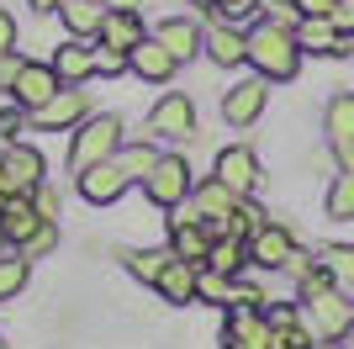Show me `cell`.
Here are the masks:
<instances>
[{
  "instance_id": "f546056e",
  "label": "cell",
  "mask_w": 354,
  "mask_h": 349,
  "mask_svg": "<svg viewBox=\"0 0 354 349\" xmlns=\"http://www.w3.org/2000/svg\"><path fill=\"white\" fill-rule=\"evenodd\" d=\"M317 260H323L328 276L339 280V291H354V244H323Z\"/></svg>"
},
{
  "instance_id": "8992f818",
  "label": "cell",
  "mask_w": 354,
  "mask_h": 349,
  "mask_svg": "<svg viewBox=\"0 0 354 349\" xmlns=\"http://www.w3.org/2000/svg\"><path fill=\"white\" fill-rule=\"evenodd\" d=\"M265 106H270V80L249 74V80L227 85V96H222V122H227V127H254V122L265 116Z\"/></svg>"
},
{
  "instance_id": "5bb4252c",
  "label": "cell",
  "mask_w": 354,
  "mask_h": 349,
  "mask_svg": "<svg viewBox=\"0 0 354 349\" xmlns=\"http://www.w3.org/2000/svg\"><path fill=\"white\" fill-rule=\"evenodd\" d=\"M291 254H296V233L286 222H265L249 238V265H259V270H286Z\"/></svg>"
},
{
  "instance_id": "7c38bea8",
  "label": "cell",
  "mask_w": 354,
  "mask_h": 349,
  "mask_svg": "<svg viewBox=\"0 0 354 349\" xmlns=\"http://www.w3.org/2000/svg\"><path fill=\"white\" fill-rule=\"evenodd\" d=\"M201 53H207L217 69H238V64H249V27H233V21H212L207 37H201Z\"/></svg>"
},
{
  "instance_id": "f5cc1de1",
  "label": "cell",
  "mask_w": 354,
  "mask_h": 349,
  "mask_svg": "<svg viewBox=\"0 0 354 349\" xmlns=\"http://www.w3.org/2000/svg\"><path fill=\"white\" fill-rule=\"evenodd\" d=\"M217 6H227V0H217Z\"/></svg>"
},
{
  "instance_id": "f6af8a7d",
  "label": "cell",
  "mask_w": 354,
  "mask_h": 349,
  "mask_svg": "<svg viewBox=\"0 0 354 349\" xmlns=\"http://www.w3.org/2000/svg\"><path fill=\"white\" fill-rule=\"evenodd\" d=\"M59 6H64V0H27V11H43V16H48V11H59Z\"/></svg>"
},
{
  "instance_id": "c3c4849f",
  "label": "cell",
  "mask_w": 354,
  "mask_h": 349,
  "mask_svg": "<svg viewBox=\"0 0 354 349\" xmlns=\"http://www.w3.org/2000/svg\"><path fill=\"white\" fill-rule=\"evenodd\" d=\"M317 349H354V344H317Z\"/></svg>"
},
{
  "instance_id": "8d00e7d4",
  "label": "cell",
  "mask_w": 354,
  "mask_h": 349,
  "mask_svg": "<svg viewBox=\"0 0 354 349\" xmlns=\"http://www.w3.org/2000/svg\"><path fill=\"white\" fill-rule=\"evenodd\" d=\"M312 270H317V254H307V249H296L291 260H286V276H291V280H301V276H312Z\"/></svg>"
},
{
  "instance_id": "7402d4cb",
  "label": "cell",
  "mask_w": 354,
  "mask_h": 349,
  "mask_svg": "<svg viewBox=\"0 0 354 349\" xmlns=\"http://www.w3.org/2000/svg\"><path fill=\"white\" fill-rule=\"evenodd\" d=\"M95 37H101V48H111V53H133L148 32H143V16L138 11H106V21H101Z\"/></svg>"
},
{
  "instance_id": "6da1fadb",
  "label": "cell",
  "mask_w": 354,
  "mask_h": 349,
  "mask_svg": "<svg viewBox=\"0 0 354 349\" xmlns=\"http://www.w3.org/2000/svg\"><path fill=\"white\" fill-rule=\"evenodd\" d=\"M249 69L270 85H286L301 69V48H296V32L286 21H254L249 27Z\"/></svg>"
},
{
  "instance_id": "7bdbcfd3",
  "label": "cell",
  "mask_w": 354,
  "mask_h": 349,
  "mask_svg": "<svg viewBox=\"0 0 354 349\" xmlns=\"http://www.w3.org/2000/svg\"><path fill=\"white\" fill-rule=\"evenodd\" d=\"M0 53H16V16L0 6Z\"/></svg>"
},
{
  "instance_id": "9c48e42d",
  "label": "cell",
  "mask_w": 354,
  "mask_h": 349,
  "mask_svg": "<svg viewBox=\"0 0 354 349\" xmlns=\"http://www.w3.org/2000/svg\"><path fill=\"white\" fill-rule=\"evenodd\" d=\"M212 174H217L222 186L233 190V196H254L259 190V159H254V148L249 143H233V148H222L217 154V164H212Z\"/></svg>"
},
{
  "instance_id": "9a60e30c",
  "label": "cell",
  "mask_w": 354,
  "mask_h": 349,
  "mask_svg": "<svg viewBox=\"0 0 354 349\" xmlns=\"http://www.w3.org/2000/svg\"><path fill=\"white\" fill-rule=\"evenodd\" d=\"M59 74H53V64H21V74H16V85H11V96H16V106H27V111H37V106H48L53 96H59Z\"/></svg>"
},
{
  "instance_id": "d6a6232c",
  "label": "cell",
  "mask_w": 354,
  "mask_h": 349,
  "mask_svg": "<svg viewBox=\"0 0 354 349\" xmlns=\"http://www.w3.org/2000/svg\"><path fill=\"white\" fill-rule=\"evenodd\" d=\"M153 164H159V154H153L148 143H122V148H117V170L127 174V180H148V174H153Z\"/></svg>"
},
{
  "instance_id": "603a6c76",
  "label": "cell",
  "mask_w": 354,
  "mask_h": 349,
  "mask_svg": "<svg viewBox=\"0 0 354 349\" xmlns=\"http://www.w3.org/2000/svg\"><path fill=\"white\" fill-rule=\"evenodd\" d=\"M53 74H59V85H80V80H90V74H95V48H90L85 37H69V43L53 53Z\"/></svg>"
},
{
  "instance_id": "d6986e66",
  "label": "cell",
  "mask_w": 354,
  "mask_h": 349,
  "mask_svg": "<svg viewBox=\"0 0 354 349\" xmlns=\"http://www.w3.org/2000/svg\"><path fill=\"white\" fill-rule=\"evenodd\" d=\"M127 69L138 74V80H148V85H164V80H175V58H169V48L159 43V37H143V43L127 53Z\"/></svg>"
},
{
  "instance_id": "f1b7e54d",
  "label": "cell",
  "mask_w": 354,
  "mask_h": 349,
  "mask_svg": "<svg viewBox=\"0 0 354 349\" xmlns=\"http://www.w3.org/2000/svg\"><path fill=\"white\" fill-rule=\"evenodd\" d=\"M27 280H32V260L21 254V249H6V254H0V302L21 296Z\"/></svg>"
},
{
  "instance_id": "ba28073f",
  "label": "cell",
  "mask_w": 354,
  "mask_h": 349,
  "mask_svg": "<svg viewBox=\"0 0 354 349\" xmlns=\"http://www.w3.org/2000/svg\"><path fill=\"white\" fill-rule=\"evenodd\" d=\"M85 116H90V96H85L80 85H64L48 106H37V111H32V127H43V132H74Z\"/></svg>"
},
{
  "instance_id": "30bf717a",
  "label": "cell",
  "mask_w": 354,
  "mask_h": 349,
  "mask_svg": "<svg viewBox=\"0 0 354 349\" xmlns=\"http://www.w3.org/2000/svg\"><path fill=\"white\" fill-rule=\"evenodd\" d=\"M296 48L301 53H317V58H339V53H354V37H344L328 16H301L296 21Z\"/></svg>"
},
{
  "instance_id": "f35d334b",
  "label": "cell",
  "mask_w": 354,
  "mask_h": 349,
  "mask_svg": "<svg viewBox=\"0 0 354 349\" xmlns=\"http://www.w3.org/2000/svg\"><path fill=\"white\" fill-rule=\"evenodd\" d=\"M254 11H259V0H227V6H222V21H233V27H238V21H249Z\"/></svg>"
},
{
  "instance_id": "8fae6325",
  "label": "cell",
  "mask_w": 354,
  "mask_h": 349,
  "mask_svg": "<svg viewBox=\"0 0 354 349\" xmlns=\"http://www.w3.org/2000/svg\"><path fill=\"white\" fill-rule=\"evenodd\" d=\"M191 202H196V217L212 228V238H222V233H227V217H233V206L243 202V196H233L217 174H207V180L191 190Z\"/></svg>"
},
{
  "instance_id": "e0dca14e",
  "label": "cell",
  "mask_w": 354,
  "mask_h": 349,
  "mask_svg": "<svg viewBox=\"0 0 354 349\" xmlns=\"http://www.w3.org/2000/svg\"><path fill=\"white\" fill-rule=\"evenodd\" d=\"M169 254L191 265H207L212 254V228L201 217H169Z\"/></svg>"
},
{
  "instance_id": "52a82bcc",
  "label": "cell",
  "mask_w": 354,
  "mask_h": 349,
  "mask_svg": "<svg viewBox=\"0 0 354 349\" xmlns=\"http://www.w3.org/2000/svg\"><path fill=\"white\" fill-rule=\"evenodd\" d=\"M323 132H328V148H333L339 170H354V96L349 90H339L323 106Z\"/></svg>"
},
{
  "instance_id": "b9f144b4",
  "label": "cell",
  "mask_w": 354,
  "mask_h": 349,
  "mask_svg": "<svg viewBox=\"0 0 354 349\" xmlns=\"http://www.w3.org/2000/svg\"><path fill=\"white\" fill-rule=\"evenodd\" d=\"M122 69H127V53H111V48L95 53V74H122Z\"/></svg>"
},
{
  "instance_id": "5b68a950",
  "label": "cell",
  "mask_w": 354,
  "mask_h": 349,
  "mask_svg": "<svg viewBox=\"0 0 354 349\" xmlns=\"http://www.w3.org/2000/svg\"><path fill=\"white\" fill-rule=\"evenodd\" d=\"M148 132H153V138H169V143L196 138V101L185 90H169V96L153 101V111H148Z\"/></svg>"
},
{
  "instance_id": "277c9868",
  "label": "cell",
  "mask_w": 354,
  "mask_h": 349,
  "mask_svg": "<svg viewBox=\"0 0 354 349\" xmlns=\"http://www.w3.org/2000/svg\"><path fill=\"white\" fill-rule=\"evenodd\" d=\"M307 307V328L317 334V344H344V339L354 334V302L344 296L339 286H328L323 296H312Z\"/></svg>"
},
{
  "instance_id": "3957f363",
  "label": "cell",
  "mask_w": 354,
  "mask_h": 349,
  "mask_svg": "<svg viewBox=\"0 0 354 349\" xmlns=\"http://www.w3.org/2000/svg\"><path fill=\"white\" fill-rule=\"evenodd\" d=\"M191 190H196V174H191V164L180 159V154H159L153 174L143 180V196L153 206H164V212H180V206L191 202Z\"/></svg>"
},
{
  "instance_id": "ffe728a7",
  "label": "cell",
  "mask_w": 354,
  "mask_h": 349,
  "mask_svg": "<svg viewBox=\"0 0 354 349\" xmlns=\"http://www.w3.org/2000/svg\"><path fill=\"white\" fill-rule=\"evenodd\" d=\"M127 186H133V180L117 170V159H106V164H95V170L80 174V196H85L90 206H111Z\"/></svg>"
},
{
  "instance_id": "484cf974",
  "label": "cell",
  "mask_w": 354,
  "mask_h": 349,
  "mask_svg": "<svg viewBox=\"0 0 354 349\" xmlns=\"http://www.w3.org/2000/svg\"><path fill=\"white\" fill-rule=\"evenodd\" d=\"M64 27H69V37H95L106 21V6H95V0H64L59 6Z\"/></svg>"
},
{
  "instance_id": "2e32d148",
  "label": "cell",
  "mask_w": 354,
  "mask_h": 349,
  "mask_svg": "<svg viewBox=\"0 0 354 349\" xmlns=\"http://www.w3.org/2000/svg\"><path fill=\"white\" fill-rule=\"evenodd\" d=\"M0 164H6V180H11V196H32L43 186V154L27 143H6L0 148Z\"/></svg>"
},
{
  "instance_id": "4dcf8cb0",
  "label": "cell",
  "mask_w": 354,
  "mask_h": 349,
  "mask_svg": "<svg viewBox=\"0 0 354 349\" xmlns=\"http://www.w3.org/2000/svg\"><path fill=\"white\" fill-rule=\"evenodd\" d=\"M233 280L238 276H222V270H196V302H217V307H233Z\"/></svg>"
},
{
  "instance_id": "ee69618b",
  "label": "cell",
  "mask_w": 354,
  "mask_h": 349,
  "mask_svg": "<svg viewBox=\"0 0 354 349\" xmlns=\"http://www.w3.org/2000/svg\"><path fill=\"white\" fill-rule=\"evenodd\" d=\"M333 6H339V0H296V11H301V16H328Z\"/></svg>"
},
{
  "instance_id": "7a4b0ae2",
  "label": "cell",
  "mask_w": 354,
  "mask_h": 349,
  "mask_svg": "<svg viewBox=\"0 0 354 349\" xmlns=\"http://www.w3.org/2000/svg\"><path fill=\"white\" fill-rule=\"evenodd\" d=\"M117 148H122V116L117 111L85 116V122L74 127V138H69V170L85 174V170H95V164L117 159Z\"/></svg>"
},
{
  "instance_id": "ab89813d",
  "label": "cell",
  "mask_w": 354,
  "mask_h": 349,
  "mask_svg": "<svg viewBox=\"0 0 354 349\" xmlns=\"http://www.w3.org/2000/svg\"><path fill=\"white\" fill-rule=\"evenodd\" d=\"M32 206H37V217H43V222H53V212H59V196H53L48 186H37V190H32Z\"/></svg>"
},
{
  "instance_id": "7dc6e473",
  "label": "cell",
  "mask_w": 354,
  "mask_h": 349,
  "mask_svg": "<svg viewBox=\"0 0 354 349\" xmlns=\"http://www.w3.org/2000/svg\"><path fill=\"white\" fill-rule=\"evenodd\" d=\"M6 196H11V180H6V164H0V202H6Z\"/></svg>"
},
{
  "instance_id": "cb8c5ba5",
  "label": "cell",
  "mask_w": 354,
  "mask_h": 349,
  "mask_svg": "<svg viewBox=\"0 0 354 349\" xmlns=\"http://www.w3.org/2000/svg\"><path fill=\"white\" fill-rule=\"evenodd\" d=\"M196 270H201V265H191V260H175V254H169V265H164V276H159V296L169 307H185V302H196Z\"/></svg>"
},
{
  "instance_id": "74e56055",
  "label": "cell",
  "mask_w": 354,
  "mask_h": 349,
  "mask_svg": "<svg viewBox=\"0 0 354 349\" xmlns=\"http://www.w3.org/2000/svg\"><path fill=\"white\" fill-rule=\"evenodd\" d=\"M328 21H333V27H339L344 37H354V0H339V6L328 11Z\"/></svg>"
},
{
  "instance_id": "f907efd6",
  "label": "cell",
  "mask_w": 354,
  "mask_h": 349,
  "mask_svg": "<svg viewBox=\"0 0 354 349\" xmlns=\"http://www.w3.org/2000/svg\"><path fill=\"white\" fill-rule=\"evenodd\" d=\"M95 6H106V0H95Z\"/></svg>"
},
{
  "instance_id": "4fadbf2b",
  "label": "cell",
  "mask_w": 354,
  "mask_h": 349,
  "mask_svg": "<svg viewBox=\"0 0 354 349\" xmlns=\"http://www.w3.org/2000/svg\"><path fill=\"white\" fill-rule=\"evenodd\" d=\"M222 349H270V318L259 307H227Z\"/></svg>"
},
{
  "instance_id": "e575fe53",
  "label": "cell",
  "mask_w": 354,
  "mask_h": 349,
  "mask_svg": "<svg viewBox=\"0 0 354 349\" xmlns=\"http://www.w3.org/2000/svg\"><path fill=\"white\" fill-rule=\"evenodd\" d=\"M32 127V111L27 106H6L0 111V143H21V132Z\"/></svg>"
},
{
  "instance_id": "ac0fdd59",
  "label": "cell",
  "mask_w": 354,
  "mask_h": 349,
  "mask_svg": "<svg viewBox=\"0 0 354 349\" xmlns=\"http://www.w3.org/2000/svg\"><path fill=\"white\" fill-rule=\"evenodd\" d=\"M153 37L169 48V58H175V64H191V58L201 53V37H207V27H196L191 16H169V21H159V27H153Z\"/></svg>"
},
{
  "instance_id": "1f68e13d",
  "label": "cell",
  "mask_w": 354,
  "mask_h": 349,
  "mask_svg": "<svg viewBox=\"0 0 354 349\" xmlns=\"http://www.w3.org/2000/svg\"><path fill=\"white\" fill-rule=\"evenodd\" d=\"M265 222H270V212H265V206H259V202H254V196H243V202L233 206V217H227V233L249 244V238H254V233H259V228H265Z\"/></svg>"
},
{
  "instance_id": "44dd1931",
  "label": "cell",
  "mask_w": 354,
  "mask_h": 349,
  "mask_svg": "<svg viewBox=\"0 0 354 349\" xmlns=\"http://www.w3.org/2000/svg\"><path fill=\"white\" fill-rule=\"evenodd\" d=\"M37 228H43V217H37L32 196H6V202H0V233H6L11 249H21Z\"/></svg>"
},
{
  "instance_id": "bcb514c9",
  "label": "cell",
  "mask_w": 354,
  "mask_h": 349,
  "mask_svg": "<svg viewBox=\"0 0 354 349\" xmlns=\"http://www.w3.org/2000/svg\"><path fill=\"white\" fill-rule=\"evenodd\" d=\"M143 0H106V11H138Z\"/></svg>"
},
{
  "instance_id": "60d3db41",
  "label": "cell",
  "mask_w": 354,
  "mask_h": 349,
  "mask_svg": "<svg viewBox=\"0 0 354 349\" xmlns=\"http://www.w3.org/2000/svg\"><path fill=\"white\" fill-rule=\"evenodd\" d=\"M21 64H27L21 53H0V90H11V85H16V74H21Z\"/></svg>"
},
{
  "instance_id": "816d5d0a",
  "label": "cell",
  "mask_w": 354,
  "mask_h": 349,
  "mask_svg": "<svg viewBox=\"0 0 354 349\" xmlns=\"http://www.w3.org/2000/svg\"><path fill=\"white\" fill-rule=\"evenodd\" d=\"M0 349H6V339H0Z\"/></svg>"
},
{
  "instance_id": "d590c367",
  "label": "cell",
  "mask_w": 354,
  "mask_h": 349,
  "mask_svg": "<svg viewBox=\"0 0 354 349\" xmlns=\"http://www.w3.org/2000/svg\"><path fill=\"white\" fill-rule=\"evenodd\" d=\"M53 244H59V228H53V222H43V228H37V233L27 238V244H21V254H27V260H43V254H48Z\"/></svg>"
},
{
  "instance_id": "83f0119b",
  "label": "cell",
  "mask_w": 354,
  "mask_h": 349,
  "mask_svg": "<svg viewBox=\"0 0 354 349\" xmlns=\"http://www.w3.org/2000/svg\"><path fill=\"white\" fill-rule=\"evenodd\" d=\"M323 212L333 222H354V170H339L323 190Z\"/></svg>"
},
{
  "instance_id": "d4e9b609",
  "label": "cell",
  "mask_w": 354,
  "mask_h": 349,
  "mask_svg": "<svg viewBox=\"0 0 354 349\" xmlns=\"http://www.w3.org/2000/svg\"><path fill=\"white\" fill-rule=\"evenodd\" d=\"M117 260L127 265V276L143 280V286H159L164 265H169V249H117Z\"/></svg>"
},
{
  "instance_id": "681fc988",
  "label": "cell",
  "mask_w": 354,
  "mask_h": 349,
  "mask_svg": "<svg viewBox=\"0 0 354 349\" xmlns=\"http://www.w3.org/2000/svg\"><path fill=\"white\" fill-rule=\"evenodd\" d=\"M0 249H6V233H0Z\"/></svg>"
},
{
  "instance_id": "836d02e7",
  "label": "cell",
  "mask_w": 354,
  "mask_h": 349,
  "mask_svg": "<svg viewBox=\"0 0 354 349\" xmlns=\"http://www.w3.org/2000/svg\"><path fill=\"white\" fill-rule=\"evenodd\" d=\"M270 349H317V334L301 323H286V328H270Z\"/></svg>"
},
{
  "instance_id": "4316f807",
  "label": "cell",
  "mask_w": 354,
  "mask_h": 349,
  "mask_svg": "<svg viewBox=\"0 0 354 349\" xmlns=\"http://www.w3.org/2000/svg\"><path fill=\"white\" fill-rule=\"evenodd\" d=\"M243 265H249V244H243V238H233V233L212 238L207 270H222V276H243Z\"/></svg>"
},
{
  "instance_id": "db71d44e",
  "label": "cell",
  "mask_w": 354,
  "mask_h": 349,
  "mask_svg": "<svg viewBox=\"0 0 354 349\" xmlns=\"http://www.w3.org/2000/svg\"><path fill=\"white\" fill-rule=\"evenodd\" d=\"M349 339H354V334H349Z\"/></svg>"
}]
</instances>
